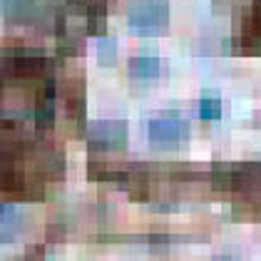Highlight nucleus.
<instances>
[{
  "label": "nucleus",
  "instance_id": "f257e3e1",
  "mask_svg": "<svg viewBox=\"0 0 261 261\" xmlns=\"http://www.w3.org/2000/svg\"><path fill=\"white\" fill-rule=\"evenodd\" d=\"M127 22L142 35L162 33L169 22V0H132L127 8Z\"/></svg>",
  "mask_w": 261,
  "mask_h": 261
},
{
  "label": "nucleus",
  "instance_id": "f03ea898",
  "mask_svg": "<svg viewBox=\"0 0 261 261\" xmlns=\"http://www.w3.org/2000/svg\"><path fill=\"white\" fill-rule=\"evenodd\" d=\"M149 140L157 147H174L179 144L187 135H189V122L184 120L177 112H167V115H160L154 120H149Z\"/></svg>",
  "mask_w": 261,
  "mask_h": 261
},
{
  "label": "nucleus",
  "instance_id": "7ed1b4c3",
  "mask_svg": "<svg viewBox=\"0 0 261 261\" xmlns=\"http://www.w3.org/2000/svg\"><path fill=\"white\" fill-rule=\"evenodd\" d=\"M92 149H120L127 144V122L124 120H100L92 122L85 132Z\"/></svg>",
  "mask_w": 261,
  "mask_h": 261
},
{
  "label": "nucleus",
  "instance_id": "20e7f679",
  "mask_svg": "<svg viewBox=\"0 0 261 261\" xmlns=\"http://www.w3.org/2000/svg\"><path fill=\"white\" fill-rule=\"evenodd\" d=\"M33 157H35V172L40 181H58L65 177V154L58 147L38 142Z\"/></svg>",
  "mask_w": 261,
  "mask_h": 261
},
{
  "label": "nucleus",
  "instance_id": "39448f33",
  "mask_svg": "<svg viewBox=\"0 0 261 261\" xmlns=\"http://www.w3.org/2000/svg\"><path fill=\"white\" fill-rule=\"evenodd\" d=\"M55 97H58V85L50 77L40 80V87L35 92V127L45 132L53 129L55 124Z\"/></svg>",
  "mask_w": 261,
  "mask_h": 261
},
{
  "label": "nucleus",
  "instance_id": "423d86ee",
  "mask_svg": "<svg viewBox=\"0 0 261 261\" xmlns=\"http://www.w3.org/2000/svg\"><path fill=\"white\" fill-rule=\"evenodd\" d=\"M25 214L15 201H0V241H10L20 234Z\"/></svg>",
  "mask_w": 261,
  "mask_h": 261
},
{
  "label": "nucleus",
  "instance_id": "0eeeda50",
  "mask_svg": "<svg viewBox=\"0 0 261 261\" xmlns=\"http://www.w3.org/2000/svg\"><path fill=\"white\" fill-rule=\"evenodd\" d=\"M65 107L75 122H85V82L80 77L65 80Z\"/></svg>",
  "mask_w": 261,
  "mask_h": 261
},
{
  "label": "nucleus",
  "instance_id": "6e6552de",
  "mask_svg": "<svg viewBox=\"0 0 261 261\" xmlns=\"http://www.w3.org/2000/svg\"><path fill=\"white\" fill-rule=\"evenodd\" d=\"M160 67L162 62L157 58V53H137L127 65V70L135 80H154L160 75Z\"/></svg>",
  "mask_w": 261,
  "mask_h": 261
},
{
  "label": "nucleus",
  "instance_id": "1a4fd4ad",
  "mask_svg": "<svg viewBox=\"0 0 261 261\" xmlns=\"http://www.w3.org/2000/svg\"><path fill=\"white\" fill-rule=\"evenodd\" d=\"M199 117L201 120H219L221 117V100L217 95H204L199 100Z\"/></svg>",
  "mask_w": 261,
  "mask_h": 261
},
{
  "label": "nucleus",
  "instance_id": "9d476101",
  "mask_svg": "<svg viewBox=\"0 0 261 261\" xmlns=\"http://www.w3.org/2000/svg\"><path fill=\"white\" fill-rule=\"evenodd\" d=\"M97 58H100L102 65H115L117 60V42L110 35H102L100 42H97Z\"/></svg>",
  "mask_w": 261,
  "mask_h": 261
},
{
  "label": "nucleus",
  "instance_id": "9b49d317",
  "mask_svg": "<svg viewBox=\"0 0 261 261\" xmlns=\"http://www.w3.org/2000/svg\"><path fill=\"white\" fill-rule=\"evenodd\" d=\"M45 254H47V246H45V244H35L30 251L22 254L20 261H42L45 259Z\"/></svg>",
  "mask_w": 261,
  "mask_h": 261
},
{
  "label": "nucleus",
  "instance_id": "f8f14e48",
  "mask_svg": "<svg viewBox=\"0 0 261 261\" xmlns=\"http://www.w3.org/2000/svg\"><path fill=\"white\" fill-rule=\"evenodd\" d=\"M214 261H231V259H229V256H217Z\"/></svg>",
  "mask_w": 261,
  "mask_h": 261
}]
</instances>
